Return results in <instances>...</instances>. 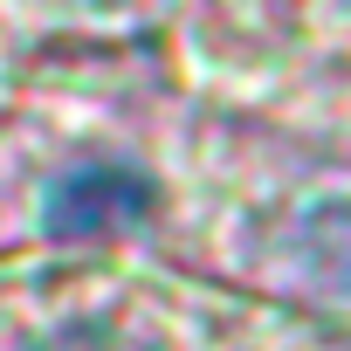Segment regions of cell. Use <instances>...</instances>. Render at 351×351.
<instances>
[{"label":"cell","mask_w":351,"mask_h":351,"mask_svg":"<svg viewBox=\"0 0 351 351\" xmlns=\"http://www.w3.org/2000/svg\"><path fill=\"white\" fill-rule=\"evenodd\" d=\"M35 351H138V344H124L117 330L83 324V330H56V337H49V344H35Z\"/></svg>","instance_id":"7a4b0ae2"},{"label":"cell","mask_w":351,"mask_h":351,"mask_svg":"<svg viewBox=\"0 0 351 351\" xmlns=\"http://www.w3.org/2000/svg\"><path fill=\"white\" fill-rule=\"evenodd\" d=\"M145 200H152V186L138 180V172H124V165H83L76 180H62L56 193H49V221L69 234H90V228H124V221H138L145 214Z\"/></svg>","instance_id":"6da1fadb"}]
</instances>
